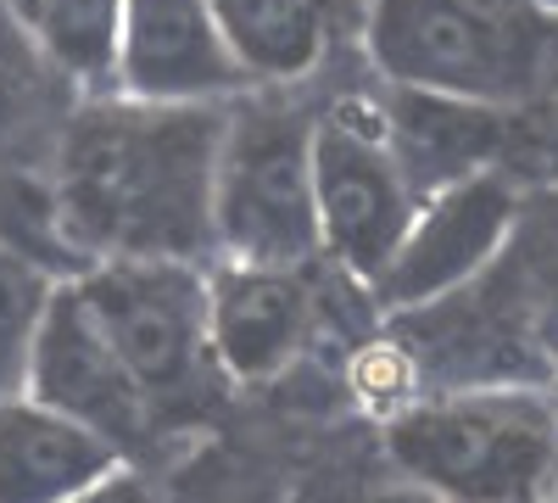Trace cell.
I'll return each mask as SVG.
<instances>
[{
  "label": "cell",
  "mask_w": 558,
  "mask_h": 503,
  "mask_svg": "<svg viewBox=\"0 0 558 503\" xmlns=\"http://www.w3.org/2000/svg\"><path fill=\"white\" fill-rule=\"evenodd\" d=\"M218 101H96L68 123L57 218L89 258H196L213 247Z\"/></svg>",
  "instance_id": "6da1fadb"
},
{
  "label": "cell",
  "mask_w": 558,
  "mask_h": 503,
  "mask_svg": "<svg viewBox=\"0 0 558 503\" xmlns=\"http://www.w3.org/2000/svg\"><path fill=\"white\" fill-rule=\"evenodd\" d=\"M408 481L436 498L514 503L558 487V403L531 381H463L408 403L386 431Z\"/></svg>",
  "instance_id": "7a4b0ae2"
},
{
  "label": "cell",
  "mask_w": 558,
  "mask_h": 503,
  "mask_svg": "<svg viewBox=\"0 0 558 503\" xmlns=\"http://www.w3.org/2000/svg\"><path fill=\"white\" fill-rule=\"evenodd\" d=\"M363 45L386 84L508 112L558 51V17L531 0H375Z\"/></svg>",
  "instance_id": "3957f363"
},
{
  "label": "cell",
  "mask_w": 558,
  "mask_h": 503,
  "mask_svg": "<svg viewBox=\"0 0 558 503\" xmlns=\"http://www.w3.org/2000/svg\"><path fill=\"white\" fill-rule=\"evenodd\" d=\"M213 247L229 263L302 268L318 252L313 118L279 101L223 107L213 157Z\"/></svg>",
  "instance_id": "277c9868"
},
{
  "label": "cell",
  "mask_w": 558,
  "mask_h": 503,
  "mask_svg": "<svg viewBox=\"0 0 558 503\" xmlns=\"http://www.w3.org/2000/svg\"><path fill=\"white\" fill-rule=\"evenodd\" d=\"M73 291L151 408L196 397L207 370H218L207 342V280L191 258H96Z\"/></svg>",
  "instance_id": "5b68a950"
},
{
  "label": "cell",
  "mask_w": 558,
  "mask_h": 503,
  "mask_svg": "<svg viewBox=\"0 0 558 503\" xmlns=\"http://www.w3.org/2000/svg\"><path fill=\"white\" fill-rule=\"evenodd\" d=\"M418 179L397 157L386 118L324 112L313 118V213L318 252H330L352 280H375L397 252L418 207Z\"/></svg>",
  "instance_id": "8992f818"
},
{
  "label": "cell",
  "mask_w": 558,
  "mask_h": 503,
  "mask_svg": "<svg viewBox=\"0 0 558 503\" xmlns=\"http://www.w3.org/2000/svg\"><path fill=\"white\" fill-rule=\"evenodd\" d=\"M520 196L525 185L502 163L430 185L418 196L397 252L368 280L375 302L402 319V313H418L463 286H475L508 247V230L520 218Z\"/></svg>",
  "instance_id": "52a82bcc"
},
{
  "label": "cell",
  "mask_w": 558,
  "mask_h": 503,
  "mask_svg": "<svg viewBox=\"0 0 558 503\" xmlns=\"http://www.w3.org/2000/svg\"><path fill=\"white\" fill-rule=\"evenodd\" d=\"M23 392L51 403L57 415L89 426L96 436H107L118 453H129V442H140L151 426V397L118 363V352L96 331L89 308L78 302L73 280L51 291V308H45L39 331H34Z\"/></svg>",
  "instance_id": "ba28073f"
},
{
  "label": "cell",
  "mask_w": 558,
  "mask_h": 503,
  "mask_svg": "<svg viewBox=\"0 0 558 503\" xmlns=\"http://www.w3.org/2000/svg\"><path fill=\"white\" fill-rule=\"evenodd\" d=\"M112 84L129 101H218L246 84L213 0H123Z\"/></svg>",
  "instance_id": "9c48e42d"
},
{
  "label": "cell",
  "mask_w": 558,
  "mask_h": 503,
  "mask_svg": "<svg viewBox=\"0 0 558 503\" xmlns=\"http://www.w3.org/2000/svg\"><path fill=\"white\" fill-rule=\"evenodd\" d=\"M313 325L296 268L229 263L207 280V342L229 381H268L302 352Z\"/></svg>",
  "instance_id": "30bf717a"
},
{
  "label": "cell",
  "mask_w": 558,
  "mask_h": 503,
  "mask_svg": "<svg viewBox=\"0 0 558 503\" xmlns=\"http://www.w3.org/2000/svg\"><path fill=\"white\" fill-rule=\"evenodd\" d=\"M123 470V453L28 392L0 397V503H68Z\"/></svg>",
  "instance_id": "8fae6325"
},
{
  "label": "cell",
  "mask_w": 558,
  "mask_h": 503,
  "mask_svg": "<svg viewBox=\"0 0 558 503\" xmlns=\"http://www.w3.org/2000/svg\"><path fill=\"white\" fill-rule=\"evenodd\" d=\"M386 134L397 157L408 163V173L418 179V191L502 163V107H486V101L391 84Z\"/></svg>",
  "instance_id": "7c38bea8"
},
{
  "label": "cell",
  "mask_w": 558,
  "mask_h": 503,
  "mask_svg": "<svg viewBox=\"0 0 558 503\" xmlns=\"http://www.w3.org/2000/svg\"><path fill=\"white\" fill-rule=\"evenodd\" d=\"M246 79H302L336 34L341 0H213Z\"/></svg>",
  "instance_id": "4fadbf2b"
},
{
  "label": "cell",
  "mask_w": 558,
  "mask_h": 503,
  "mask_svg": "<svg viewBox=\"0 0 558 503\" xmlns=\"http://www.w3.org/2000/svg\"><path fill=\"white\" fill-rule=\"evenodd\" d=\"M17 23L73 79H112L123 0H12Z\"/></svg>",
  "instance_id": "5bb4252c"
},
{
  "label": "cell",
  "mask_w": 558,
  "mask_h": 503,
  "mask_svg": "<svg viewBox=\"0 0 558 503\" xmlns=\"http://www.w3.org/2000/svg\"><path fill=\"white\" fill-rule=\"evenodd\" d=\"M57 286L62 280L39 258H28L23 247H12L7 236H0V397L23 392L34 331H39L45 308H51Z\"/></svg>",
  "instance_id": "9a60e30c"
},
{
  "label": "cell",
  "mask_w": 558,
  "mask_h": 503,
  "mask_svg": "<svg viewBox=\"0 0 558 503\" xmlns=\"http://www.w3.org/2000/svg\"><path fill=\"white\" fill-rule=\"evenodd\" d=\"M502 168L531 185L558 179V51L525 96L502 112Z\"/></svg>",
  "instance_id": "2e32d148"
},
{
  "label": "cell",
  "mask_w": 558,
  "mask_h": 503,
  "mask_svg": "<svg viewBox=\"0 0 558 503\" xmlns=\"http://www.w3.org/2000/svg\"><path fill=\"white\" fill-rule=\"evenodd\" d=\"M536 12H547V17H558V0H531Z\"/></svg>",
  "instance_id": "e0dca14e"
},
{
  "label": "cell",
  "mask_w": 558,
  "mask_h": 503,
  "mask_svg": "<svg viewBox=\"0 0 558 503\" xmlns=\"http://www.w3.org/2000/svg\"><path fill=\"white\" fill-rule=\"evenodd\" d=\"M547 392H553V403H558V363H553V370H547Z\"/></svg>",
  "instance_id": "ac0fdd59"
},
{
  "label": "cell",
  "mask_w": 558,
  "mask_h": 503,
  "mask_svg": "<svg viewBox=\"0 0 558 503\" xmlns=\"http://www.w3.org/2000/svg\"><path fill=\"white\" fill-rule=\"evenodd\" d=\"M553 498H558V487H553Z\"/></svg>",
  "instance_id": "d6986e66"
}]
</instances>
